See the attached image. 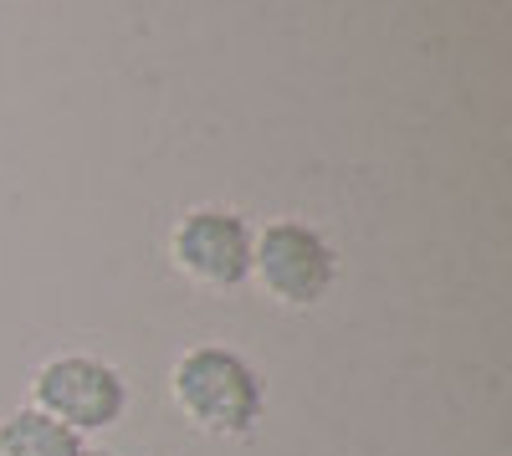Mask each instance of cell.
<instances>
[{"mask_svg": "<svg viewBox=\"0 0 512 456\" xmlns=\"http://www.w3.org/2000/svg\"><path fill=\"white\" fill-rule=\"evenodd\" d=\"M251 282L287 313L318 308L338 282V246L303 216H277L251 236Z\"/></svg>", "mask_w": 512, "mask_h": 456, "instance_id": "obj_2", "label": "cell"}, {"mask_svg": "<svg viewBox=\"0 0 512 456\" xmlns=\"http://www.w3.org/2000/svg\"><path fill=\"white\" fill-rule=\"evenodd\" d=\"M0 456H82V436L26 400L0 416Z\"/></svg>", "mask_w": 512, "mask_h": 456, "instance_id": "obj_5", "label": "cell"}, {"mask_svg": "<svg viewBox=\"0 0 512 456\" xmlns=\"http://www.w3.org/2000/svg\"><path fill=\"white\" fill-rule=\"evenodd\" d=\"M169 405L210 441H246L267 421V380L231 344H190L169 364Z\"/></svg>", "mask_w": 512, "mask_h": 456, "instance_id": "obj_1", "label": "cell"}, {"mask_svg": "<svg viewBox=\"0 0 512 456\" xmlns=\"http://www.w3.org/2000/svg\"><path fill=\"white\" fill-rule=\"evenodd\" d=\"M31 405L47 410L52 421H62L77 436L113 431L128 416V380L103 354H82V349L52 354L31 375Z\"/></svg>", "mask_w": 512, "mask_h": 456, "instance_id": "obj_4", "label": "cell"}, {"mask_svg": "<svg viewBox=\"0 0 512 456\" xmlns=\"http://www.w3.org/2000/svg\"><path fill=\"white\" fill-rule=\"evenodd\" d=\"M82 456H113V451H93V446H82Z\"/></svg>", "mask_w": 512, "mask_h": 456, "instance_id": "obj_6", "label": "cell"}, {"mask_svg": "<svg viewBox=\"0 0 512 456\" xmlns=\"http://www.w3.org/2000/svg\"><path fill=\"white\" fill-rule=\"evenodd\" d=\"M251 236L256 226L246 221V211L226 200H200L175 216L164 257L200 293H236L251 282Z\"/></svg>", "mask_w": 512, "mask_h": 456, "instance_id": "obj_3", "label": "cell"}]
</instances>
